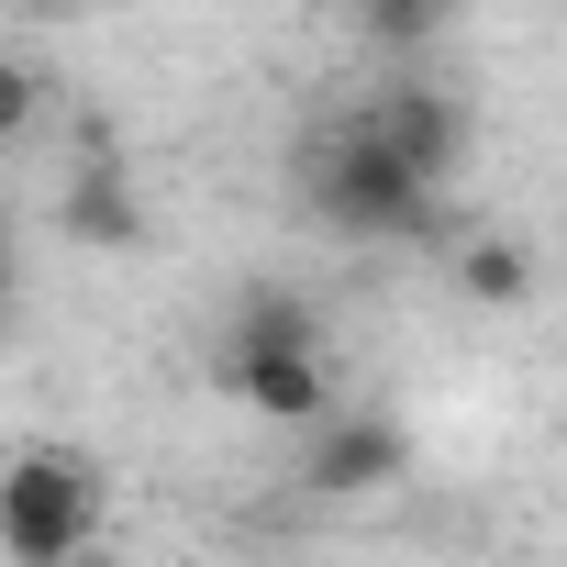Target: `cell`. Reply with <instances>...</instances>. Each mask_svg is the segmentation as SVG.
Masks as SVG:
<instances>
[{
	"instance_id": "cell-1",
	"label": "cell",
	"mask_w": 567,
	"mask_h": 567,
	"mask_svg": "<svg viewBox=\"0 0 567 567\" xmlns=\"http://www.w3.org/2000/svg\"><path fill=\"white\" fill-rule=\"evenodd\" d=\"M301 212L323 234H346V245H434V234H456V200L423 189L368 112H334L323 134H301Z\"/></svg>"
},
{
	"instance_id": "cell-2",
	"label": "cell",
	"mask_w": 567,
	"mask_h": 567,
	"mask_svg": "<svg viewBox=\"0 0 567 567\" xmlns=\"http://www.w3.org/2000/svg\"><path fill=\"white\" fill-rule=\"evenodd\" d=\"M112 523V489L79 445H23L12 467H0V556H23V567H68L90 556Z\"/></svg>"
},
{
	"instance_id": "cell-3",
	"label": "cell",
	"mask_w": 567,
	"mask_h": 567,
	"mask_svg": "<svg viewBox=\"0 0 567 567\" xmlns=\"http://www.w3.org/2000/svg\"><path fill=\"white\" fill-rule=\"evenodd\" d=\"M368 123L390 134V156H401L423 189H445V178L467 167V101L434 90V79H390V90L368 101Z\"/></svg>"
},
{
	"instance_id": "cell-4",
	"label": "cell",
	"mask_w": 567,
	"mask_h": 567,
	"mask_svg": "<svg viewBox=\"0 0 567 567\" xmlns=\"http://www.w3.org/2000/svg\"><path fill=\"white\" fill-rule=\"evenodd\" d=\"M301 434H312L301 478H312L323 501H357V489H390V478H412V434H401L390 412H323V423H301Z\"/></svg>"
},
{
	"instance_id": "cell-5",
	"label": "cell",
	"mask_w": 567,
	"mask_h": 567,
	"mask_svg": "<svg viewBox=\"0 0 567 567\" xmlns=\"http://www.w3.org/2000/svg\"><path fill=\"white\" fill-rule=\"evenodd\" d=\"M223 390L256 412V423H323L334 412V368H323V346H223Z\"/></svg>"
},
{
	"instance_id": "cell-6",
	"label": "cell",
	"mask_w": 567,
	"mask_h": 567,
	"mask_svg": "<svg viewBox=\"0 0 567 567\" xmlns=\"http://www.w3.org/2000/svg\"><path fill=\"white\" fill-rule=\"evenodd\" d=\"M56 234H68V245H101V256L145 245V212H134V178H123V156H79V167L56 178Z\"/></svg>"
},
{
	"instance_id": "cell-7",
	"label": "cell",
	"mask_w": 567,
	"mask_h": 567,
	"mask_svg": "<svg viewBox=\"0 0 567 567\" xmlns=\"http://www.w3.org/2000/svg\"><path fill=\"white\" fill-rule=\"evenodd\" d=\"M456 301H478V312H523L534 301V245L523 234H456Z\"/></svg>"
},
{
	"instance_id": "cell-8",
	"label": "cell",
	"mask_w": 567,
	"mask_h": 567,
	"mask_svg": "<svg viewBox=\"0 0 567 567\" xmlns=\"http://www.w3.org/2000/svg\"><path fill=\"white\" fill-rule=\"evenodd\" d=\"M223 346H323V312L301 290H278V278H256V290H234V312H223Z\"/></svg>"
},
{
	"instance_id": "cell-9",
	"label": "cell",
	"mask_w": 567,
	"mask_h": 567,
	"mask_svg": "<svg viewBox=\"0 0 567 567\" xmlns=\"http://www.w3.org/2000/svg\"><path fill=\"white\" fill-rule=\"evenodd\" d=\"M445 23H456V0H357V45L379 56H423Z\"/></svg>"
},
{
	"instance_id": "cell-10",
	"label": "cell",
	"mask_w": 567,
	"mask_h": 567,
	"mask_svg": "<svg viewBox=\"0 0 567 567\" xmlns=\"http://www.w3.org/2000/svg\"><path fill=\"white\" fill-rule=\"evenodd\" d=\"M34 123H45V68L0 56V145H12V134H34Z\"/></svg>"
},
{
	"instance_id": "cell-11",
	"label": "cell",
	"mask_w": 567,
	"mask_h": 567,
	"mask_svg": "<svg viewBox=\"0 0 567 567\" xmlns=\"http://www.w3.org/2000/svg\"><path fill=\"white\" fill-rule=\"evenodd\" d=\"M23 12H34V23H56V12H79V0H23Z\"/></svg>"
},
{
	"instance_id": "cell-12",
	"label": "cell",
	"mask_w": 567,
	"mask_h": 567,
	"mask_svg": "<svg viewBox=\"0 0 567 567\" xmlns=\"http://www.w3.org/2000/svg\"><path fill=\"white\" fill-rule=\"evenodd\" d=\"M0 256H12V200H0Z\"/></svg>"
}]
</instances>
